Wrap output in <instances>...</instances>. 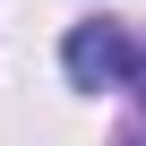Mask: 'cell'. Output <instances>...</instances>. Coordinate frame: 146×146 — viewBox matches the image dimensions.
I'll list each match as a JSON object with an SVG mask.
<instances>
[{
    "instance_id": "2",
    "label": "cell",
    "mask_w": 146,
    "mask_h": 146,
    "mask_svg": "<svg viewBox=\"0 0 146 146\" xmlns=\"http://www.w3.org/2000/svg\"><path fill=\"white\" fill-rule=\"evenodd\" d=\"M120 95H137V103H146V43L129 52V78H120Z\"/></svg>"
},
{
    "instance_id": "1",
    "label": "cell",
    "mask_w": 146,
    "mask_h": 146,
    "mask_svg": "<svg viewBox=\"0 0 146 146\" xmlns=\"http://www.w3.org/2000/svg\"><path fill=\"white\" fill-rule=\"evenodd\" d=\"M129 52H137V35H129V26H112V17H86V26H69V43H60V69H69V86H78V95H120V78H129Z\"/></svg>"
}]
</instances>
